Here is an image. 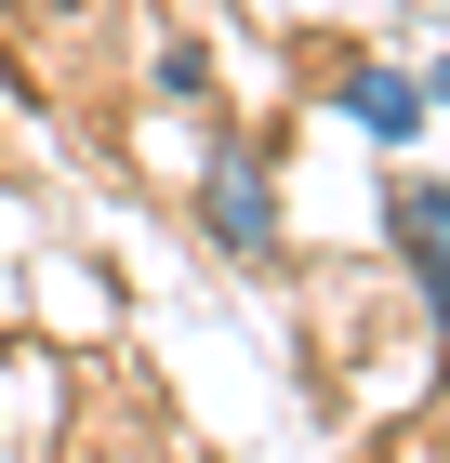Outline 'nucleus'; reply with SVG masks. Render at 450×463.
Returning a JSON list of instances; mask_svg holds the SVG:
<instances>
[{
	"mask_svg": "<svg viewBox=\"0 0 450 463\" xmlns=\"http://www.w3.org/2000/svg\"><path fill=\"white\" fill-rule=\"evenodd\" d=\"M345 119L384 133V146H411V133H424V80H411V67H358V80H345Z\"/></svg>",
	"mask_w": 450,
	"mask_h": 463,
	"instance_id": "3",
	"label": "nucleus"
},
{
	"mask_svg": "<svg viewBox=\"0 0 450 463\" xmlns=\"http://www.w3.org/2000/svg\"><path fill=\"white\" fill-rule=\"evenodd\" d=\"M424 107H450V67H437V80H424Z\"/></svg>",
	"mask_w": 450,
	"mask_h": 463,
	"instance_id": "4",
	"label": "nucleus"
},
{
	"mask_svg": "<svg viewBox=\"0 0 450 463\" xmlns=\"http://www.w3.org/2000/svg\"><path fill=\"white\" fill-rule=\"evenodd\" d=\"M199 225L225 251H278V199H265V173H252V159H212L199 173Z\"/></svg>",
	"mask_w": 450,
	"mask_h": 463,
	"instance_id": "1",
	"label": "nucleus"
},
{
	"mask_svg": "<svg viewBox=\"0 0 450 463\" xmlns=\"http://www.w3.org/2000/svg\"><path fill=\"white\" fill-rule=\"evenodd\" d=\"M397 251H411L424 305H437V331H450V185H397Z\"/></svg>",
	"mask_w": 450,
	"mask_h": 463,
	"instance_id": "2",
	"label": "nucleus"
}]
</instances>
